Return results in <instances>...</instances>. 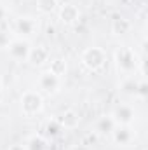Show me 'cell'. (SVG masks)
<instances>
[{
  "instance_id": "cell-1",
  "label": "cell",
  "mask_w": 148,
  "mask_h": 150,
  "mask_svg": "<svg viewBox=\"0 0 148 150\" xmlns=\"http://www.w3.org/2000/svg\"><path fill=\"white\" fill-rule=\"evenodd\" d=\"M80 61H82V65H84L87 70H91V72H99V70L105 68V65H106V61H108V56H106L105 49H101V47H87V49L82 52Z\"/></svg>"
},
{
  "instance_id": "cell-2",
  "label": "cell",
  "mask_w": 148,
  "mask_h": 150,
  "mask_svg": "<svg viewBox=\"0 0 148 150\" xmlns=\"http://www.w3.org/2000/svg\"><path fill=\"white\" fill-rule=\"evenodd\" d=\"M19 105H21V112L25 113L26 117H33V115H37L42 110L44 98H42V94L37 93V91H25L21 94Z\"/></svg>"
},
{
  "instance_id": "cell-3",
  "label": "cell",
  "mask_w": 148,
  "mask_h": 150,
  "mask_svg": "<svg viewBox=\"0 0 148 150\" xmlns=\"http://www.w3.org/2000/svg\"><path fill=\"white\" fill-rule=\"evenodd\" d=\"M115 61H117V67H118V70H122V72H125V74H129V72H132L134 68H136V54L132 52V49H129V47H120V49H117V52H115Z\"/></svg>"
},
{
  "instance_id": "cell-4",
  "label": "cell",
  "mask_w": 148,
  "mask_h": 150,
  "mask_svg": "<svg viewBox=\"0 0 148 150\" xmlns=\"http://www.w3.org/2000/svg\"><path fill=\"white\" fill-rule=\"evenodd\" d=\"M30 49L32 47H30L28 40H23V38L11 40V44L7 45V52L14 61H26L28 54H30Z\"/></svg>"
},
{
  "instance_id": "cell-5",
  "label": "cell",
  "mask_w": 148,
  "mask_h": 150,
  "mask_svg": "<svg viewBox=\"0 0 148 150\" xmlns=\"http://www.w3.org/2000/svg\"><path fill=\"white\" fill-rule=\"evenodd\" d=\"M59 86H61V79H59L58 75H54L52 72L45 70V72H42V74L38 75V87H40L44 93L54 94V93H58Z\"/></svg>"
},
{
  "instance_id": "cell-6",
  "label": "cell",
  "mask_w": 148,
  "mask_h": 150,
  "mask_svg": "<svg viewBox=\"0 0 148 150\" xmlns=\"http://www.w3.org/2000/svg\"><path fill=\"white\" fill-rule=\"evenodd\" d=\"M111 117H113L117 126H129L134 120L136 112H134V108L131 105H117L113 113H111Z\"/></svg>"
},
{
  "instance_id": "cell-7",
  "label": "cell",
  "mask_w": 148,
  "mask_h": 150,
  "mask_svg": "<svg viewBox=\"0 0 148 150\" xmlns=\"http://www.w3.org/2000/svg\"><path fill=\"white\" fill-rule=\"evenodd\" d=\"M111 134H113V142L120 147H127L134 140V133L129 126H115Z\"/></svg>"
},
{
  "instance_id": "cell-8",
  "label": "cell",
  "mask_w": 148,
  "mask_h": 150,
  "mask_svg": "<svg viewBox=\"0 0 148 150\" xmlns=\"http://www.w3.org/2000/svg\"><path fill=\"white\" fill-rule=\"evenodd\" d=\"M80 18V12H78V7L73 4H65L61 5L59 9V19L63 25H75Z\"/></svg>"
},
{
  "instance_id": "cell-9",
  "label": "cell",
  "mask_w": 148,
  "mask_h": 150,
  "mask_svg": "<svg viewBox=\"0 0 148 150\" xmlns=\"http://www.w3.org/2000/svg\"><path fill=\"white\" fill-rule=\"evenodd\" d=\"M14 28H16V32H18L19 35L28 37V35H33V33H35V30H37V23H35L33 18L23 16V18H18V19H16Z\"/></svg>"
},
{
  "instance_id": "cell-10",
  "label": "cell",
  "mask_w": 148,
  "mask_h": 150,
  "mask_svg": "<svg viewBox=\"0 0 148 150\" xmlns=\"http://www.w3.org/2000/svg\"><path fill=\"white\" fill-rule=\"evenodd\" d=\"M56 120L59 122L61 129H77L80 124V117L75 110H65Z\"/></svg>"
},
{
  "instance_id": "cell-11",
  "label": "cell",
  "mask_w": 148,
  "mask_h": 150,
  "mask_svg": "<svg viewBox=\"0 0 148 150\" xmlns=\"http://www.w3.org/2000/svg\"><path fill=\"white\" fill-rule=\"evenodd\" d=\"M47 59H49V51L44 45H37V47H32L30 49V54H28V59L26 61H30V65H33V67H40Z\"/></svg>"
},
{
  "instance_id": "cell-12",
  "label": "cell",
  "mask_w": 148,
  "mask_h": 150,
  "mask_svg": "<svg viewBox=\"0 0 148 150\" xmlns=\"http://www.w3.org/2000/svg\"><path fill=\"white\" fill-rule=\"evenodd\" d=\"M115 126L117 124H115V120H113L111 115H103L96 122V133H99V134H111L113 129H115Z\"/></svg>"
},
{
  "instance_id": "cell-13",
  "label": "cell",
  "mask_w": 148,
  "mask_h": 150,
  "mask_svg": "<svg viewBox=\"0 0 148 150\" xmlns=\"http://www.w3.org/2000/svg\"><path fill=\"white\" fill-rule=\"evenodd\" d=\"M129 30H131V23L125 18L113 16V19H111V32L115 35H125V33H129Z\"/></svg>"
},
{
  "instance_id": "cell-14",
  "label": "cell",
  "mask_w": 148,
  "mask_h": 150,
  "mask_svg": "<svg viewBox=\"0 0 148 150\" xmlns=\"http://www.w3.org/2000/svg\"><path fill=\"white\" fill-rule=\"evenodd\" d=\"M25 147H26V150H47V142L40 134H33V136H30V140L26 142Z\"/></svg>"
},
{
  "instance_id": "cell-15",
  "label": "cell",
  "mask_w": 148,
  "mask_h": 150,
  "mask_svg": "<svg viewBox=\"0 0 148 150\" xmlns=\"http://www.w3.org/2000/svg\"><path fill=\"white\" fill-rule=\"evenodd\" d=\"M49 72H52L54 75H58V77L61 79L63 75L66 74V61H65L63 58L52 59V61H51V67H49Z\"/></svg>"
},
{
  "instance_id": "cell-16",
  "label": "cell",
  "mask_w": 148,
  "mask_h": 150,
  "mask_svg": "<svg viewBox=\"0 0 148 150\" xmlns=\"http://www.w3.org/2000/svg\"><path fill=\"white\" fill-rule=\"evenodd\" d=\"M58 0H37V9L40 14H52L56 11Z\"/></svg>"
},
{
  "instance_id": "cell-17",
  "label": "cell",
  "mask_w": 148,
  "mask_h": 150,
  "mask_svg": "<svg viewBox=\"0 0 148 150\" xmlns=\"http://www.w3.org/2000/svg\"><path fill=\"white\" fill-rule=\"evenodd\" d=\"M136 87H138V82H134V79H125L120 86V89L127 94H136Z\"/></svg>"
},
{
  "instance_id": "cell-18",
  "label": "cell",
  "mask_w": 148,
  "mask_h": 150,
  "mask_svg": "<svg viewBox=\"0 0 148 150\" xmlns=\"http://www.w3.org/2000/svg\"><path fill=\"white\" fill-rule=\"evenodd\" d=\"M59 131H61V126H59V122H58V120H52V122H49V124H47V134L56 136V134H59Z\"/></svg>"
},
{
  "instance_id": "cell-19",
  "label": "cell",
  "mask_w": 148,
  "mask_h": 150,
  "mask_svg": "<svg viewBox=\"0 0 148 150\" xmlns=\"http://www.w3.org/2000/svg\"><path fill=\"white\" fill-rule=\"evenodd\" d=\"M136 94L141 96V98H147V94H148L147 82H140V84H138V87H136Z\"/></svg>"
},
{
  "instance_id": "cell-20",
  "label": "cell",
  "mask_w": 148,
  "mask_h": 150,
  "mask_svg": "<svg viewBox=\"0 0 148 150\" xmlns=\"http://www.w3.org/2000/svg\"><path fill=\"white\" fill-rule=\"evenodd\" d=\"M9 44H11L9 33H5V32H2V30H0V49H2V47H7Z\"/></svg>"
},
{
  "instance_id": "cell-21",
  "label": "cell",
  "mask_w": 148,
  "mask_h": 150,
  "mask_svg": "<svg viewBox=\"0 0 148 150\" xmlns=\"http://www.w3.org/2000/svg\"><path fill=\"white\" fill-rule=\"evenodd\" d=\"M7 150H26V147L21 145V143H14V145H11Z\"/></svg>"
},
{
  "instance_id": "cell-22",
  "label": "cell",
  "mask_w": 148,
  "mask_h": 150,
  "mask_svg": "<svg viewBox=\"0 0 148 150\" xmlns=\"http://www.w3.org/2000/svg\"><path fill=\"white\" fill-rule=\"evenodd\" d=\"M70 150H91L87 145H75V147H72Z\"/></svg>"
},
{
  "instance_id": "cell-23",
  "label": "cell",
  "mask_w": 148,
  "mask_h": 150,
  "mask_svg": "<svg viewBox=\"0 0 148 150\" xmlns=\"http://www.w3.org/2000/svg\"><path fill=\"white\" fill-rule=\"evenodd\" d=\"M4 16H5V11H4V9H2V7H0V21H2V19H4Z\"/></svg>"
},
{
  "instance_id": "cell-24",
  "label": "cell",
  "mask_w": 148,
  "mask_h": 150,
  "mask_svg": "<svg viewBox=\"0 0 148 150\" xmlns=\"http://www.w3.org/2000/svg\"><path fill=\"white\" fill-rule=\"evenodd\" d=\"M0 101H2V89H0Z\"/></svg>"
},
{
  "instance_id": "cell-25",
  "label": "cell",
  "mask_w": 148,
  "mask_h": 150,
  "mask_svg": "<svg viewBox=\"0 0 148 150\" xmlns=\"http://www.w3.org/2000/svg\"><path fill=\"white\" fill-rule=\"evenodd\" d=\"M58 2H59V0H58Z\"/></svg>"
}]
</instances>
